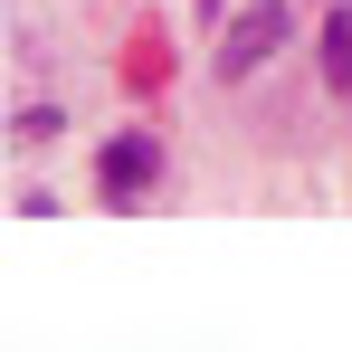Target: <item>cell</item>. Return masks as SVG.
I'll use <instances>...</instances> for the list:
<instances>
[{
	"label": "cell",
	"mask_w": 352,
	"mask_h": 352,
	"mask_svg": "<svg viewBox=\"0 0 352 352\" xmlns=\"http://www.w3.org/2000/svg\"><path fill=\"white\" fill-rule=\"evenodd\" d=\"M276 48H286V0H257V10L229 29V48H219V76L238 86L248 67H257V58H276Z\"/></svg>",
	"instance_id": "cell-1"
},
{
	"label": "cell",
	"mask_w": 352,
	"mask_h": 352,
	"mask_svg": "<svg viewBox=\"0 0 352 352\" xmlns=\"http://www.w3.org/2000/svg\"><path fill=\"white\" fill-rule=\"evenodd\" d=\"M153 181H162V143L153 133H115L105 143V200H143Z\"/></svg>",
	"instance_id": "cell-2"
},
{
	"label": "cell",
	"mask_w": 352,
	"mask_h": 352,
	"mask_svg": "<svg viewBox=\"0 0 352 352\" xmlns=\"http://www.w3.org/2000/svg\"><path fill=\"white\" fill-rule=\"evenodd\" d=\"M324 86H333V96H352V10H333V19H324Z\"/></svg>",
	"instance_id": "cell-3"
}]
</instances>
